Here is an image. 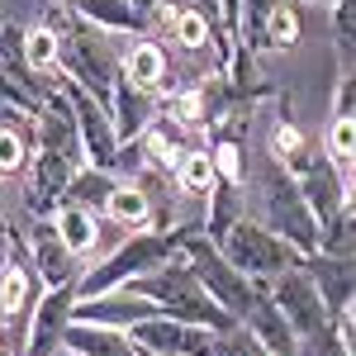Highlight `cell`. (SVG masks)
<instances>
[{"mask_svg":"<svg viewBox=\"0 0 356 356\" xmlns=\"http://www.w3.org/2000/svg\"><path fill=\"white\" fill-rule=\"evenodd\" d=\"M214 247H219L243 275H252V280H271V275H280V271H290V266H300V261H304L285 238H275L271 228H261L252 214H243V219L233 223Z\"/></svg>","mask_w":356,"mask_h":356,"instance_id":"52a82bcc","label":"cell"},{"mask_svg":"<svg viewBox=\"0 0 356 356\" xmlns=\"http://www.w3.org/2000/svg\"><path fill=\"white\" fill-rule=\"evenodd\" d=\"M295 356H356V352L337 337V332H332V323H328V328L300 337V342H295Z\"/></svg>","mask_w":356,"mask_h":356,"instance_id":"836d02e7","label":"cell"},{"mask_svg":"<svg viewBox=\"0 0 356 356\" xmlns=\"http://www.w3.org/2000/svg\"><path fill=\"white\" fill-rule=\"evenodd\" d=\"M243 328L252 332V337H257V342H261L271 356H295V332H290V323H285V314L275 309L266 280L257 285V295H252V304H247Z\"/></svg>","mask_w":356,"mask_h":356,"instance_id":"ac0fdd59","label":"cell"},{"mask_svg":"<svg viewBox=\"0 0 356 356\" xmlns=\"http://www.w3.org/2000/svg\"><path fill=\"white\" fill-rule=\"evenodd\" d=\"M243 195H247V214L261 223V228H271L275 238H285L300 257H309V252L318 247V219L309 214L295 176L275 162V157L261 152L257 176H252V191L243 186Z\"/></svg>","mask_w":356,"mask_h":356,"instance_id":"7a4b0ae2","label":"cell"},{"mask_svg":"<svg viewBox=\"0 0 356 356\" xmlns=\"http://www.w3.org/2000/svg\"><path fill=\"white\" fill-rule=\"evenodd\" d=\"M171 186H176L181 195H195V200H204V195H209V186H214V166H209V152H204V147H191V152L181 157V166H176Z\"/></svg>","mask_w":356,"mask_h":356,"instance_id":"f546056e","label":"cell"},{"mask_svg":"<svg viewBox=\"0 0 356 356\" xmlns=\"http://www.w3.org/2000/svg\"><path fill=\"white\" fill-rule=\"evenodd\" d=\"M147 314H157L147 300H138L129 290H105V295H95V300H76L72 304V318H81V323H105V328H134L138 318H147Z\"/></svg>","mask_w":356,"mask_h":356,"instance_id":"d6986e66","label":"cell"},{"mask_svg":"<svg viewBox=\"0 0 356 356\" xmlns=\"http://www.w3.org/2000/svg\"><path fill=\"white\" fill-rule=\"evenodd\" d=\"M119 72H124L138 90L162 95V90H166V76H171L166 43H157V38H134V48H124V53H119Z\"/></svg>","mask_w":356,"mask_h":356,"instance_id":"44dd1931","label":"cell"},{"mask_svg":"<svg viewBox=\"0 0 356 356\" xmlns=\"http://www.w3.org/2000/svg\"><path fill=\"white\" fill-rule=\"evenodd\" d=\"M181 252V233L176 228H134L124 243L105 252L100 261H86V271L76 275V300H95V295H105V290H119L124 280H134V275L152 271V266H162L166 257H176Z\"/></svg>","mask_w":356,"mask_h":356,"instance_id":"277c9868","label":"cell"},{"mask_svg":"<svg viewBox=\"0 0 356 356\" xmlns=\"http://www.w3.org/2000/svg\"><path fill=\"white\" fill-rule=\"evenodd\" d=\"M33 152H57L67 162H81V129H76V114L67 105L62 86H53L43 110L33 114Z\"/></svg>","mask_w":356,"mask_h":356,"instance_id":"5bb4252c","label":"cell"},{"mask_svg":"<svg viewBox=\"0 0 356 356\" xmlns=\"http://www.w3.org/2000/svg\"><path fill=\"white\" fill-rule=\"evenodd\" d=\"M29 157H33V134H29V129H10V124H0V181L24 176Z\"/></svg>","mask_w":356,"mask_h":356,"instance_id":"4dcf8cb0","label":"cell"},{"mask_svg":"<svg viewBox=\"0 0 356 356\" xmlns=\"http://www.w3.org/2000/svg\"><path fill=\"white\" fill-rule=\"evenodd\" d=\"M81 162H67L57 152H33L29 157V195H24V219H53V209L67 200V186Z\"/></svg>","mask_w":356,"mask_h":356,"instance_id":"4fadbf2b","label":"cell"},{"mask_svg":"<svg viewBox=\"0 0 356 356\" xmlns=\"http://www.w3.org/2000/svg\"><path fill=\"white\" fill-rule=\"evenodd\" d=\"M290 176H295L304 204H309V214H314L318 223L337 219V214L352 204V181H342V171L328 162V152H323V147H309L300 162L290 166Z\"/></svg>","mask_w":356,"mask_h":356,"instance_id":"9c48e42d","label":"cell"},{"mask_svg":"<svg viewBox=\"0 0 356 356\" xmlns=\"http://www.w3.org/2000/svg\"><path fill=\"white\" fill-rule=\"evenodd\" d=\"M138 356H157V352H138Z\"/></svg>","mask_w":356,"mask_h":356,"instance_id":"f35d334b","label":"cell"},{"mask_svg":"<svg viewBox=\"0 0 356 356\" xmlns=\"http://www.w3.org/2000/svg\"><path fill=\"white\" fill-rule=\"evenodd\" d=\"M356 10L352 0H337L332 5V48H337V62H342V76H352V62H356Z\"/></svg>","mask_w":356,"mask_h":356,"instance_id":"d6a6232c","label":"cell"},{"mask_svg":"<svg viewBox=\"0 0 356 356\" xmlns=\"http://www.w3.org/2000/svg\"><path fill=\"white\" fill-rule=\"evenodd\" d=\"M176 233H181V257H186V266L195 271V280L204 285V295L219 304L233 323H243L247 304H252V295H257L261 280H252V275L238 271L219 247L204 238V228H176Z\"/></svg>","mask_w":356,"mask_h":356,"instance_id":"5b68a950","label":"cell"},{"mask_svg":"<svg viewBox=\"0 0 356 356\" xmlns=\"http://www.w3.org/2000/svg\"><path fill=\"white\" fill-rule=\"evenodd\" d=\"M266 290H271L275 309L285 314V323H290V332H295V342L332 323L328 309H323V300H318V290L309 285V275H304L300 266H290V271L271 275V280H266Z\"/></svg>","mask_w":356,"mask_h":356,"instance_id":"8fae6325","label":"cell"},{"mask_svg":"<svg viewBox=\"0 0 356 356\" xmlns=\"http://www.w3.org/2000/svg\"><path fill=\"white\" fill-rule=\"evenodd\" d=\"M57 33V76H67L72 86H81L86 95H95L100 105H110L114 76H119V43L114 33L86 24L81 15H72L62 0L48 10V19Z\"/></svg>","mask_w":356,"mask_h":356,"instance_id":"6da1fadb","label":"cell"},{"mask_svg":"<svg viewBox=\"0 0 356 356\" xmlns=\"http://www.w3.org/2000/svg\"><path fill=\"white\" fill-rule=\"evenodd\" d=\"M300 5H328V10H332V5H337V0H300Z\"/></svg>","mask_w":356,"mask_h":356,"instance_id":"74e56055","label":"cell"},{"mask_svg":"<svg viewBox=\"0 0 356 356\" xmlns=\"http://www.w3.org/2000/svg\"><path fill=\"white\" fill-rule=\"evenodd\" d=\"M304 152H309V138H304V129L290 119V114H280V119L271 124V138H266V157H275V162L290 171V166L300 162Z\"/></svg>","mask_w":356,"mask_h":356,"instance_id":"f1b7e54d","label":"cell"},{"mask_svg":"<svg viewBox=\"0 0 356 356\" xmlns=\"http://www.w3.org/2000/svg\"><path fill=\"white\" fill-rule=\"evenodd\" d=\"M300 271L309 275V285L318 290V300L328 309V318L337 309L352 304V290H356V261L352 257H328V252H309L300 261Z\"/></svg>","mask_w":356,"mask_h":356,"instance_id":"2e32d148","label":"cell"},{"mask_svg":"<svg viewBox=\"0 0 356 356\" xmlns=\"http://www.w3.org/2000/svg\"><path fill=\"white\" fill-rule=\"evenodd\" d=\"M119 290H129V295H138V300H147L157 314L186 318V323H200V328H214V332L233 328V318H228L219 304L204 295V285L195 280V271L186 266V257H181V252H176V257H166L162 266H152V271L124 280Z\"/></svg>","mask_w":356,"mask_h":356,"instance_id":"3957f363","label":"cell"},{"mask_svg":"<svg viewBox=\"0 0 356 356\" xmlns=\"http://www.w3.org/2000/svg\"><path fill=\"white\" fill-rule=\"evenodd\" d=\"M72 304H76V290H72V285L43 290V300L33 304V314H29L19 356H67L62 352V332L72 323Z\"/></svg>","mask_w":356,"mask_h":356,"instance_id":"7c38bea8","label":"cell"},{"mask_svg":"<svg viewBox=\"0 0 356 356\" xmlns=\"http://www.w3.org/2000/svg\"><path fill=\"white\" fill-rule=\"evenodd\" d=\"M0 347H5V342H0Z\"/></svg>","mask_w":356,"mask_h":356,"instance_id":"60d3db41","label":"cell"},{"mask_svg":"<svg viewBox=\"0 0 356 356\" xmlns=\"http://www.w3.org/2000/svg\"><path fill=\"white\" fill-rule=\"evenodd\" d=\"M62 5L105 33H143V10L134 0H62Z\"/></svg>","mask_w":356,"mask_h":356,"instance_id":"603a6c76","label":"cell"},{"mask_svg":"<svg viewBox=\"0 0 356 356\" xmlns=\"http://www.w3.org/2000/svg\"><path fill=\"white\" fill-rule=\"evenodd\" d=\"M57 86H62L67 105L76 114V129H81V162L100 166V171H114V166H119V138H114L110 110H105L95 95H86L81 86H72L67 76H57Z\"/></svg>","mask_w":356,"mask_h":356,"instance_id":"30bf717a","label":"cell"},{"mask_svg":"<svg viewBox=\"0 0 356 356\" xmlns=\"http://www.w3.org/2000/svg\"><path fill=\"white\" fill-rule=\"evenodd\" d=\"M356 214H352V204L337 214V219L328 223H318V247L314 252H328V257H352V247H356Z\"/></svg>","mask_w":356,"mask_h":356,"instance_id":"1f68e13d","label":"cell"},{"mask_svg":"<svg viewBox=\"0 0 356 356\" xmlns=\"http://www.w3.org/2000/svg\"><path fill=\"white\" fill-rule=\"evenodd\" d=\"M204 200H209V209H204V223H200V228H204V238H209V243H219L223 233H228V228L247 214V195H243V186L214 181Z\"/></svg>","mask_w":356,"mask_h":356,"instance_id":"d4e9b609","label":"cell"},{"mask_svg":"<svg viewBox=\"0 0 356 356\" xmlns=\"http://www.w3.org/2000/svg\"><path fill=\"white\" fill-rule=\"evenodd\" d=\"M114 171H100V166H76V176H72V186H67V200L72 204H81V209H90V214H100L105 209V200H110L114 191Z\"/></svg>","mask_w":356,"mask_h":356,"instance_id":"4316f807","label":"cell"},{"mask_svg":"<svg viewBox=\"0 0 356 356\" xmlns=\"http://www.w3.org/2000/svg\"><path fill=\"white\" fill-rule=\"evenodd\" d=\"M304 38V5L300 0H238V29L233 43L252 57L290 53Z\"/></svg>","mask_w":356,"mask_h":356,"instance_id":"8992f818","label":"cell"},{"mask_svg":"<svg viewBox=\"0 0 356 356\" xmlns=\"http://www.w3.org/2000/svg\"><path fill=\"white\" fill-rule=\"evenodd\" d=\"M48 223H53L57 243L67 247L76 261H95V252H100V214H90V209H81V204L62 200Z\"/></svg>","mask_w":356,"mask_h":356,"instance_id":"ffe728a7","label":"cell"},{"mask_svg":"<svg viewBox=\"0 0 356 356\" xmlns=\"http://www.w3.org/2000/svg\"><path fill=\"white\" fill-rule=\"evenodd\" d=\"M5 261H10V233H0V271H5Z\"/></svg>","mask_w":356,"mask_h":356,"instance_id":"8d00e7d4","label":"cell"},{"mask_svg":"<svg viewBox=\"0 0 356 356\" xmlns=\"http://www.w3.org/2000/svg\"><path fill=\"white\" fill-rule=\"evenodd\" d=\"M100 219H110V223H119L124 233H134V228H152V200L138 191L134 181H114V191H110V200H105V209H100Z\"/></svg>","mask_w":356,"mask_h":356,"instance_id":"cb8c5ba5","label":"cell"},{"mask_svg":"<svg viewBox=\"0 0 356 356\" xmlns=\"http://www.w3.org/2000/svg\"><path fill=\"white\" fill-rule=\"evenodd\" d=\"M0 233H5V219H0Z\"/></svg>","mask_w":356,"mask_h":356,"instance_id":"ab89813d","label":"cell"},{"mask_svg":"<svg viewBox=\"0 0 356 356\" xmlns=\"http://www.w3.org/2000/svg\"><path fill=\"white\" fill-rule=\"evenodd\" d=\"M332 114H356V81L352 76H337V86H332Z\"/></svg>","mask_w":356,"mask_h":356,"instance_id":"d590c367","label":"cell"},{"mask_svg":"<svg viewBox=\"0 0 356 356\" xmlns=\"http://www.w3.org/2000/svg\"><path fill=\"white\" fill-rule=\"evenodd\" d=\"M214 356H271L252 332L243 328V323H233L228 332H219V347H214Z\"/></svg>","mask_w":356,"mask_h":356,"instance_id":"e575fe53","label":"cell"},{"mask_svg":"<svg viewBox=\"0 0 356 356\" xmlns=\"http://www.w3.org/2000/svg\"><path fill=\"white\" fill-rule=\"evenodd\" d=\"M62 352L72 356H138V347L129 342L124 328H105V323H81L72 318L62 332Z\"/></svg>","mask_w":356,"mask_h":356,"instance_id":"7402d4cb","label":"cell"},{"mask_svg":"<svg viewBox=\"0 0 356 356\" xmlns=\"http://www.w3.org/2000/svg\"><path fill=\"white\" fill-rule=\"evenodd\" d=\"M110 124H114V138L119 143H134L152 119H157V95H147V90H138L124 72L114 76V90H110Z\"/></svg>","mask_w":356,"mask_h":356,"instance_id":"e0dca14e","label":"cell"},{"mask_svg":"<svg viewBox=\"0 0 356 356\" xmlns=\"http://www.w3.org/2000/svg\"><path fill=\"white\" fill-rule=\"evenodd\" d=\"M323 152L328 162L342 171V181H352L356 171V119L352 114H332L328 129H323Z\"/></svg>","mask_w":356,"mask_h":356,"instance_id":"83f0119b","label":"cell"},{"mask_svg":"<svg viewBox=\"0 0 356 356\" xmlns=\"http://www.w3.org/2000/svg\"><path fill=\"white\" fill-rule=\"evenodd\" d=\"M33 228H29V261H33V271H38V280H43V290H57V285H76V275L86 271V261H76L67 247L57 243L53 223L48 219H29Z\"/></svg>","mask_w":356,"mask_h":356,"instance_id":"9a60e30c","label":"cell"},{"mask_svg":"<svg viewBox=\"0 0 356 356\" xmlns=\"http://www.w3.org/2000/svg\"><path fill=\"white\" fill-rule=\"evenodd\" d=\"M19 62L38 76H57V33L53 24H29L19 33Z\"/></svg>","mask_w":356,"mask_h":356,"instance_id":"484cf974","label":"cell"},{"mask_svg":"<svg viewBox=\"0 0 356 356\" xmlns=\"http://www.w3.org/2000/svg\"><path fill=\"white\" fill-rule=\"evenodd\" d=\"M129 342L138 352H157V356H214L219 332L186 323V318H171V314H147L129 328Z\"/></svg>","mask_w":356,"mask_h":356,"instance_id":"ba28073f","label":"cell"},{"mask_svg":"<svg viewBox=\"0 0 356 356\" xmlns=\"http://www.w3.org/2000/svg\"><path fill=\"white\" fill-rule=\"evenodd\" d=\"M67 356H72V352H67Z\"/></svg>","mask_w":356,"mask_h":356,"instance_id":"b9f144b4","label":"cell"}]
</instances>
